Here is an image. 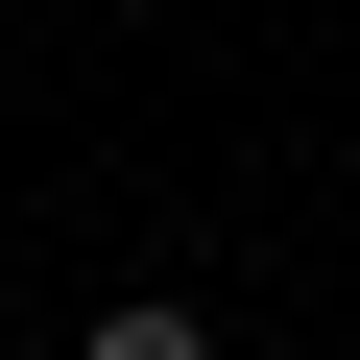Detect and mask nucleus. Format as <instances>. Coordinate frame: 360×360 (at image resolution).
<instances>
[{
	"label": "nucleus",
	"instance_id": "f257e3e1",
	"mask_svg": "<svg viewBox=\"0 0 360 360\" xmlns=\"http://www.w3.org/2000/svg\"><path fill=\"white\" fill-rule=\"evenodd\" d=\"M72 360H217V312H168V288H120V312H96Z\"/></svg>",
	"mask_w": 360,
	"mask_h": 360
}]
</instances>
